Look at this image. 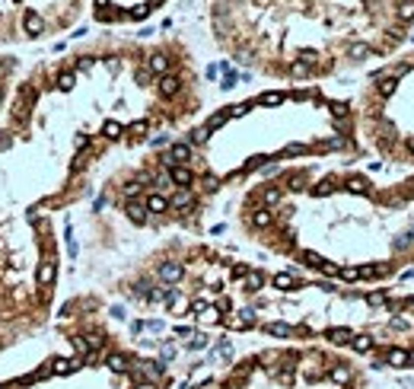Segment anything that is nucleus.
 <instances>
[{
	"mask_svg": "<svg viewBox=\"0 0 414 389\" xmlns=\"http://www.w3.org/2000/svg\"><path fill=\"white\" fill-rule=\"evenodd\" d=\"M169 367L127 345L96 297L61 300L51 325L0 360V389H166Z\"/></svg>",
	"mask_w": 414,
	"mask_h": 389,
	"instance_id": "f257e3e1",
	"label": "nucleus"
},
{
	"mask_svg": "<svg viewBox=\"0 0 414 389\" xmlns=\"http://www.w3.org/2000/svg\"><path fill=\"white\" fill-rule=\"evenodd\" d=\"M188 389H366V373L335 348L296 341L249 351Z\"/></svg>",
	"mask_w": 414,
	"mask_h": 389,
	"instance_id": "f03ea898",
	"label": "nucleus"
},
{
	"mask_svg": "<svg viewBox=\"0 0 414 389\" xmlns=\"http://www.w3.org/2000/svg\"><path fill=\"white\" fill-rule=\"evenodd\" d=\"M83 0H0V118L19 80L29 73V51L48 45L77 23Z\"/></svg>",
	"mask_w": 414,
	"mask_h": 389,
	"instance_id": "7ed1b4c3",
	"label": "nucleus"
}]
</instances>
